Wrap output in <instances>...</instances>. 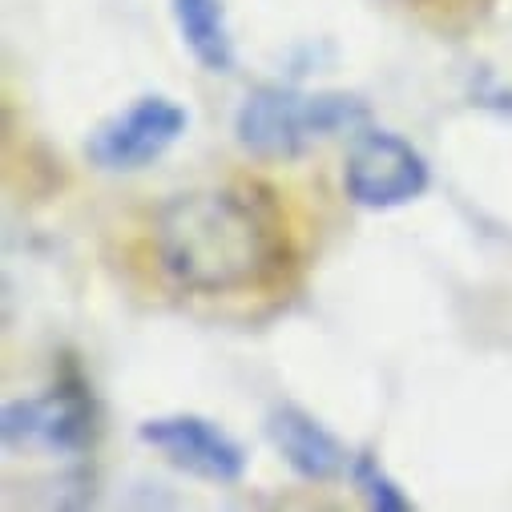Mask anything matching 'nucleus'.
Wrapping results in <instances>:
<instances>
[{
    "label": "nucleus",
    "mask_w": 512,
    "mask_h": 512,
    "mask_svg": "<svg viewBox=\"0 0 512 512\" xmlns=\"http://www.w3.org/2000/svg\"><path fill=\"white\" fill-rule=\"evenodd\" d=\"M162 275L190 295H238L263 287L283 267V230L263 198L234 186L174 194L154 214Z\"/></svg>",
    "instance_id": "f257e3e1"
},
{
    "label": "nucleus",
    "mask_w": 512,
    "mask_h": 512,
    "mask_svg": "<svg viewBox=\"0 0 512 512\" xmlns=\"http://www.w3.org/2000/svg\"><path fill=\"white\" fill-rule=\"evenodd\" d=\"M371 109L355 93H303L291 85H259L250 89L234 113V138L254 158H299L315 142L335 134L367 130Z\"/></svg>",
    "instance_id": "f03ea898"
},
{
    "label": "nucleus",
    "mask_w": 512,
    "mask_h": 512,
    "mask_svg": "<svg viewBox=\"0 0 512 512\" xmlns=\"http://www.w3.org/2000/svg\"><path fill=\"white\" fill-rule=\"evenodd\" d=\"M432 186L428 158L392 130H359L343 162V194L359 210H400Z\"/></svg>",
    "instance_id": "7ed1b4c3"
},
{
    "label": "nucleus",
    "mask_w": 512,
    "mask_h": 512,
    "mask_svg": "<svg viewBox=\"0 0 512 512\" xmlns=\"http://www.w3.org/2000/svg\"><path fill=\"white\" fill-rule=\"evenodd\" d=\"M190 130V113L166 93H146L105 117L85 142V154L105 174H138L154 166Z\"/></svg>",
    "instance_id": "20e7f679"
},
{
    "label": "nucleus",
    "mask_w": 512,
    "mask_h": 512,
    "mask_svg": "<svg viewBox=\"0 0 512 512\" xmlns=\"http://www.w3.org/2000/svg\"><path fill=\"white\" fill-rule=\"evenodd\" d=\"M97 432V408L93 392L77 371L57 375V383L45 396L9 400L0 412V436L9 448H45L61 456H77L93 444Z\"/></svg>",
    "instance_id": "39448f33"
},
{
    "label": "nucleus",
    "mask_w": 512,
    "mask_h": 512,
    "mask_svg": "<svg viewBox=\"0 0 512 512\" xmlns=\"http://www.w3.org/2000/svg\"><path fill=\"white\" fill-rule=\"evenodd\" d=\"M138 440L146 448H154L178 472H190L210 484H238L250 464L246 448L226 428H218L206 416H190V412L146 420L138 428Z\"/></svg>",
    "instance_id": "423d86ee"
},
{
    "label": "nucleus",
    "mask_w": 512,
    "mask_h": 512,
    "mask_svg": "<svg viewBox=\"0 0 512 512\" xmlns=\"http://www.w3.org/2000/svg\"><path fill=\"white\" fill-rule=\"evenodd\" d=\"M267 440L291 464V472L303 476V480H311V484H327L335 476H347V468H351L347 444L331 428H323L311 412H303L295 404L271 408V416H267Z\"/></svg>",
    "instance_id": "0eeeda50"
},
{
    "label": "nucleus",
    "mask_w": 512,
    "mask_h": 512,
    "mask_svg": "<svg viewBox=\"0 0 512 512\" xmlns=\"http://www.w3.org/2000/svg\"><path fill=\"white\" fill-rule=\"evenodd\" d=\"M170 9H174V25H178L190 57L206 73H234L238 53H234V37H230L222 0H170Z\"/></svg>",
    "instance_id": "6e6552de"
},
{
    "label": "nucleus",
    "mask_w": 512,
    "mask_h": 512,
    "mask_svg": "<svg viewBox=\"0 0 512 512\" xmlns=\"http://www.w3.org/2000/svg\"><path fill=\"white\" fill-rule=\"evenodd\" d=\"M347 476H351L355 492L367 500V508H375V512H412V508H416V504H412V496L400 488V480H396L388 468H383L371 452L351 456Z\"/></svg>",
    "instance_id": "1a4fd4ad"
}]
</instances>
